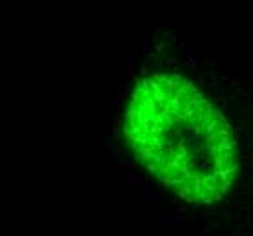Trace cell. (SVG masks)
<instances>
[{
	"label": "cell",
	"mask_w": 253,
	"mask_h": 236,
	"mask_svg": "<svg viewBox=\"0 0 253 236\" xmlns=\"http://www.w3.org/2000/svg\"><path fill=\"white\" fill-rule=\"evenodd\" d=\"M124 133L138 162L190 204L222 200L237 178V147L226 116L178 75L157 73L137 82Z\"/></svg>",
	"instance_id": "obj_1"
}]
</instances>
